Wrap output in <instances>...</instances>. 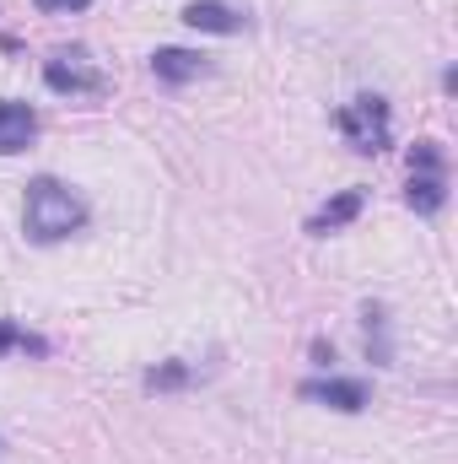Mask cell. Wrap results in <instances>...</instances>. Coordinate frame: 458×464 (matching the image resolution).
Segmentation results:
<instances>
[{
  "mask_svg": "<svg viewBox=\"0 0 458 464\" xmlns=\"http://www.w3.org/2000/svg\"><path fill=\"white\" fill-rule=\"evenodd\" d=\"M87 227V200L60 184V179H33L27 184V200H22V232L33 243H60L71 232Z\"/></svg>",
  "mask_w": 458,
  "mask_h": 464,
  "instance_id": "obj_1",
  "label": "cell"
},
{
  "mask_svg": "<svg viewBox=\"0 0 458 464\" xmlns=\"http://www.w3.org/2000/svg\"><path fill=\"white\" fill-rule=\"evenodd\" d=\"M367 356L372 362H394V341H388V314L377 303H367Z\"/></svg>",
  "mask_w": 458,
  "mask_h": 464,
  "instance_id": "obj_10",
  "label": "cell"
},
{
  "mask_svg": "<svg viewBox=\"0 0 458 464\" xmlns=\"http://www.w3.org/2000/svg\"><path fill=\"white\" fill-rule=\"evenodd\" d=\"M410 173H448L443 146H437V140H415V151H410Z\"/></svg>",
  "mask_w": 458,
  "mask_h": 464,
  "instance_id": "obj_11",
  "label": "cell"
},
{
  "mask_svg": "<svg viewBox=\"0 0 458 464\" xmlns=\"http://www.w3.org/2000/svg\"><path fill=\"white\" fill-rule=\"evenodd\" d=\"M340 135L350 140V151H361V157H377V151H388V140H394L388 103H383L377 92H361V98H350V103L340 109Z\"/></svg>",
  "mask_w": 458,
  "mask_h": 464,
  "instance_id": "obj_2",
  "label": "cell"
},
{
  "mask_svg": "<svg viewBox=\"0 0 458 464\" xmlns=\"http://www.w3.org/2000/svg\"><path fill=\"white\" fill-rule=\"evenodd\" d=\"M184 22L200 27V33H222V38H232V33L248 27V16H243L237 5H227V0H189V5H184Z\"/></svg>",
  "mask_w": 458,
  "mask_h": 464,
  "instance_id": "obj_7",
  "label": "cell"
},
{
  "mask_svg": "<svg viewBox=\"0 0 458 464\" xmlns=\"http://www.w3.org/2000/svg\"><path fill=\"white\" fill-rule=\"evenodd\" d=\"M205 71H211V60H205V54H195V49H157V54H151V76H157V82H167V87L200 82Z\"/></svg>",
  "mask_w": 458,
  "mask_h": 464,
  "instance_id": "obj_6",
  "label": "cell"
},
{
  "mask_svg": "<svg viewBox=\"0 0 458 464\" xmlns=\"http://www.w3.org/2000/svg\"><path fill=\"white\" fill-rule=\"evenodd\" d=\"M43 82L54 87V92H65V98H103L109 92V82H103V71L98 65H87V54L81 49H60V54H49V65H43Z\"/></svg>",
  "mask_w": 458,
  "mask_h": 464,
  "instance_id": "obj_3",
  "label": "cell"
},
{
  "mask_svg": "<svg viewBox=\"0 0 458 464\" xmlns=\"http://www.w3.org/2000/svg\"><path fill=\"white\" fill-rule=\"evenodd\" d=\"M38 11H87L92 0H33Z\"/></svg>",
  "mask_w": 458,
  "mask_h": 464,
  "instance_id": "obj_14",
  "label": "cell"
},
{
  "mask_svg": "<svg viewBox=\"0 0 458 464\" xmlns=\"http://www.w3.org/2000/svg\"><path fill=\"white\" fill-rule=\"evenodd\" d=\"M189 383V367L184 362H167V367H151L146 372V389H184Z\"/></svg>",
  "mask_w": 458,
  "mask_h": 464,
  "instance_id": "obj_12",
  "label": "cell"
},
{
  "mask_svg": "<svg viewBox=\"0 0 458 464\" xmlns=\"http://www.w3.org/2000/svg\"><path fill=\"white\" fill-rule=\"evenodd\" d=\"M38 135V114L33 103H16V98H0V157H16L27 151Z\"/></svg>",
  "mask_w": 458,
  "mask_h": 464,
  "instance_id": "obj_5",
  "label": "cell"
},
{
  "mask_svg": "<svg viewBox=\"0 0 458 464\" xmlns=\"http://www.w3.org/2000/svg\"><path fill=\"white\" fill-rule=\"evenodd\" d=\"M361 200H367L361 189H340L335 200H324V206L313 211L308 232H313V237H324V232H335V227H345V222H356V217H361Z\"/></svg>",
  "mask_w": 458,
  "mask_h": 464,
  "instance_id": "obj_8",
  "label": "cell"
},
{
  "mask_svg": "<svg viewBox=\"0 0 458 464\" xmlns=\"http://www.w3.org/2000/svg\"><path fill=\"white\" fill-rule=\"evenodd\" d=\"M297 394H302V400H313V405L345 411V416H356V411H367V405H372V389H367L361 378H308Z\"/></svg>",
  "mask_w": 458,
  "mask_h": 464,
  "instance_id": "obj_4",
  "label": "cell"
},
{
  "mask_svg": "<svg viewBox=\"0 0 458 464\" xmlns=\"http://www.w3.org/2000/svg\"><path fill=\"white\" fill-rule=\"evenodd\" d=\"M43 351V341H33V335H27V330H16V324H11V319H0V356H5V351Z\"/></svg>",
  "mask_w": 458,
  "mask_h": 464,
  "instance_id": "obj_13",
  "label": "cell"
},
{
  "mask_svg": "<svg viewBox=\"0 0 458 464\" xmlns=\"http://www.w3.org/2000/svg\"><path fill=\"white\" fill-rule=\"evenodd\" d=\"M410 211L415 217H437L443 200H448V173H410V189H405Z\"/></svg>",
  "mask_w": 458,
  "mask_h": 464,
  "instance_id": "obj_9",
  "label": "cell"
}]
</instances>
